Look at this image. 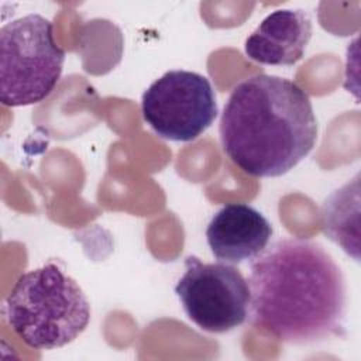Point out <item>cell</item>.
I'll return each mask as SVG.
<instances>
[{
    "label": "cell",
    "instance_id": "obj_1",
    "mask_svg": "<svg viewBox=\"0 0 361 361\" xmlns=\"http://www.w3.org/2000/svg\"><path fill=\"white\" fill-rule=\"evenodd\" d=\"M250 322L275 338L305 345L340 334L345 281L316 241L282 238L251 264Z\"/></svg>",
    "mask_w": 361,
    "mask_h": 361
},
{
    "label": "cell",
    "instance_id": "obj_4",
    "mask_svg": "<svg viewBox=\"0 0 361 361\" xmlns=\"http://www.w3.org/2000/svg\"><path fill=\"white\" fill-rule=\"evenodd\" d=\"M65 51L51 20L31 13L0 28V100L18 107L42 102L61 79Z\"/></svg>",
    "mask_w": 361,
    "mask_h": 361
},
{
    "label": "cell",
    "instance_id": "obj_5",
    "mask_svg": "<svg viewBox=\"0 0 361 361\" xmlns=\"http://www.w3.org/2000/svg\"><path fill=\"white\" fill-rule=\"evenodd\" d=\"M141 113L158 137L189 142L214 123L219 109L214 89L206 76L173 69L154 80L142 93Z\"/></svg>",
    "mask_w": 361,
    "mask_h": 361
},
{
    "label": "cell",
    "instance_id": "obj_6",
    "mask_svg": "<svg viewBox=\"0 0 361 361\" xmlns=\"http://www.w3.org/2000/svg\"><path fill=\"white\" fill-rule=\"evenodd\" d=\"M175 293L189 320L207 333L231 331L248 317V281L233 264H207L189 255Z\"/></svg>",
    "mask_w": 361,
    "mask_h": 361
},
{
    "label": "cell",
    "instance_id": "obj_2",
    "mask_svg": "<svg viewBox=\"0 0 361 361\" xmlns=\"http://www.w3.org/2000/svg\"><path fill=\"white\" fill-rule=\"evenodd\" d=\"M219 133L224 154L243 172L276 178L314 148L317 120L309 94L298 83L259 73L231 90Z\"/></svg>",
    "mask_w": 361,
    "mask_h": 361
},
{
    "label": "cell",
    "instance_id": "obj_9",
    "mask_svg": "<svg viewBox=\"0 0 361 361\" xmlns=\"http://www.w3.org/2000/svg\"><path fill=\"white\" fill-rule=\"evenodd\" d=\"M360 176L347 182L329 195L320 210L322 228L324 234L343 248L344 252L360 261L358 226H360Z\"/></svg>",
    "mask_w": 361,
    "mask_h": 361
},
{
    "label": "cell",
    "instance_id": "obj_3",
    "mask_svg": "<svg viewBox=\"0 0 361 361\" xmlns=\"http://www.w3.org/2000/svg\"><path fill=\"white\" fill-rule=\"evenodd\" d=\"M90 303L56 262L18 276L4 300L10 329L34 350H54L78 338L90 322Z\"/></svg>",
    "mask_w": 361,
    "mask_h": 361
},
{
    "label": "cell",
    "instance_id": "obj_8",
    "mask_svg": "<svg viewBox=\"0 0 361 361\" xmlns=\"http://www.w3.org/2000/svg\"><path fill=\"white\" fill-rule=\"evenodd\" d=\"M312 32L307 13L300 8H278L247 37L244 52L251 61L262 65L292 66L303 58Z\"/></svg>",
    "mask_w": 361,
    "mask_h": 361
},
{
    "label": "cell",
    "instance_id": "obj_7",
    "mask_svg": "<svg viewBox=\"0 0 361 361\" xmlns=\"http://www.w3.org/2000/svg\"><path fill=\"white\" fill-rule=\"evenodd\" d=\"M272 233V224L255 207L227 203L210 219L206 240L216 259L241 264L257 258L268 247Z\"/></svg>",
    "mask_w": 361,
    "mask_h": 361
}]
</instances>
